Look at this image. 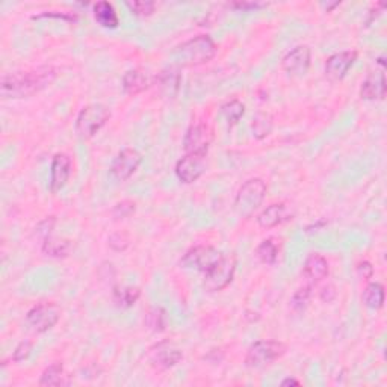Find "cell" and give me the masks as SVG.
Segmentation results:
<instances>
[{
  "label": "cell",
  "mask_w": 387,
  "mask_h": 387,
  "mask_svg": "<svg viewBox=\"0 0 387 387\" xmlns=\"http://www.w3.org/2000/svg\"><path fill=\"white\" fill-rule=\"evenodd\" d=\"M55 78L56 70L53 67L6 74L0 82V94L3 98H26L51 85Z\"/></svg>",
  "instance_id": "1"
},
{
  "label": "cell",
  "mask_w": 387,
  "mask_h": 387,
  "mask_svg": "<svg viewBox=\"0 0 387 387\" xmlns=\"http://www.w3.org/2000/svg\"><path fill=\"white\" fill-rule=\"evenodd\" d=\"M217 55V46L213 39L208 35H199L186 43L176 47L172 52V57L177 65L182 67H197L212 61Z\"/></svg>",
  "instance_id": "2"
},
{
  "label": "cell",
  "mask_w": 387,
  "mask_h": 387,
  "mask_svg": "<svg viewBox=\"0 0 387 387\" xmlns=\"http://www.w3.org/2000/svg\"><path fill=\"white\" fill-rule=\"evenodd\" d=\"M267 195V185L262 179H250L237 191L235 210L241 218H251Z\"/></svg>",
  "instance_id": "3"
},
{
  "label": "cell",
  "mask_w": 387,
  "mask_h": 387,
  "mask_svg": "<svg viewBox=\"0 0 387 387\" xmlns=\"http://www.w3.org/2000/svg\"><path fill=\"white\" fill-rule=\"evenodd\" d=\"M111 118V111L105 105H88L76 120V132L80 138H93Z\"/></svg>",
  "instance_id": "4"
},
{
  "label": "cell",
  "mask_w": 387,
  "mask_h": 387,
  "mask_svg": "<svg viewBox=\"0 0 387 387\" xmlns=\"http://www.w3.org/2000/svg\"><path fill=\"white\" fill-rule=\"evenodd\" d=\"M286 352V345L278 341H258L249 348L245 365L249 368H263L273 363Z\"/></svg>",
  "instance_id": "5"
},
{
  "label": "cell",
  "mask_w": 387,
  "mask_h": 387,
  "mask_svg": "<svg viewBox=\"0 0 387 387\" xmlns=\"http://www.w3.org/2000/svg\"><path fill=\"white\" fill-rule=\"evenodd\" d=\"M236 271V258L233 254L222 256V259L217 263L215 267L206 273L204 287L210 292H218L227 287L235 277Z\"/></svg>",
  "instance_id": "6"
},
{
  "label": "cell",
  "mask_w": 387,
  "mask_h": 387,
  "mask_svg": "<svg viewBox=\"0 0 387 387\" xmlns=\"http://www.w3.org/2000/svg\"><path fill=\"white\" fill-rule=\"evenodd\" d=\"M222 259L221 251L213 249L210 245H197L189 250L180 260V265L183 268H192L201 273H208L217 263Z\"/></svg>",
  "instance_id": "7"
},
{
  "label": "cell",
  "mask_w": 387,
  "mask_h": 387,
  "mask_svg": "<svg viewBox=\"0 0 387 387\" xmlns=\"http://www.w3.org/2000/svg\"><path fill=\"white\" fill-rule=\"evenodd\" d=\"M143 162V156L135 148H125L121 150L117 158L114 159L111 167V176L118 180V182H125L130 179L132 174L139 168Z\"/></svg>",
  "instance_id": "8"
},
{
  "label": "cell",
  "mask_w": 387,
  "mask_h": 387,
  "mask_svg": "<svg viewBox=\"0 0 387 387\" xmlns=\"http://www.w3.org/2000/svg\"><path fill=\"white\" fill-rule=\"evenodd\" d=\"M61 312L53 304H39L28 312V325L37 333H46L60 321Z\"/></svg>",
  "instance_id": "9"
},
{
  "label": "cell",
  "mask_w": 387,
  "mask_h": 387,
  "mask_svg": "<svg viewBox=\"0 0 387 387\" xmlns=\"http://www.w3.org/2000/svg\"><path fill=\"white\" fill-rule=\"evenodd\" d=\"M206 156L199 153H186L185 158L180 159L176 165V174L180 182L194 183L206 171Z\"/></svg>",
  "instance_id": "10"
},
{
  "label": "cell",
  "mask_w": 387,
  "mask_h": 387,
  "mask_svg": "<svg viewBox=\"0 0 387 387\" xmlns=\"http://www.w3.org/2000/svg\"><path fill=\"white\" fill-rule=\"evenodd\" d=\"M183 359V354L170 342H159L148 350V360L153 368L165 370L176 366Z\"/></svg>",
  "instance_id": "11"
},
{
  "label": "cell",
  "mask_w": 387,
  "mask_h": 387,
  "mask_svg": "<svg viewBox=\"0 0 387 387\" xmlns=\"http://www.w3.org/2000/svg\"><path fill=\"white\" fill-rule=\"evenodd\" d=\"M212 139H213V134L210 127L200 123V125H194L192 127H189V130L186 132L183 147L186 153L208 154Z\"/></svg>",
  "instance_id": "12"
},
{
  "label": "cell",
  "mask_w": 387,
  "mask_h": 387,
  "mask_svg": "<svg viewBox=\"0 0 387 387\" xmlns=\"http://www.w3.org/2000/svg\"><path fill=\"white\" fill-rule=\"evenodd\" d=\"M356 61H357V52L354 51L334 53L327 60L325 76L333 82L342 80L345 76H347L350 69Z\"/></svg>",
  "instance_id": "13"
},
{
  "label": "cell",
  "mask_w": 387,
  "mask_h": 387,
  "mask_svg": "<svg viewBox=\"0 0 387 387\" xmlns=\"http://www.w3.org/2000/svg\"><path fill=\"white\" fill-rule=\"evenodd\" d=\"M310 48L307 46L295 47L283 57V70L291 76H303L310 67Z\"/></svg>",
  "instance_id": "14"
},
{
  "label": "cell",
  "mask_w": 387,
  "mask_h": 387,
  "mask_svg": "<svg viewBox=\"0 0 387 387\" xmlns=\"http://www.w3.org/2000/svg\"><path fill=\"white\" fill-rule=\"evenodd\" d=\"M386 96L384 69L370 71L360 88V97L365 100H383Z\"/></svg>",
  "instance_id": "15"
},
{
  "label": "cell",
  "mask_w": 387,
  "mask_h": 387,
  "mask_svg": "<svg viewBox=\"0 0 387 387\" xmlns=\"http://www.w3.org/2000/svg\"><path fill=\"white\" fill-rule=\"evenodd\" d=\"M71 176V159L67 154H56L52 162L51 171V189L52 192H57L67 185Z\"/></svg>",
  "instance_id": "16"
},
{
  "label": "cell",
  "mask_w": 387,
  "mask_h": 387,
  "mask_svg": "<svg viewBox=\"0 0 387 387\" xmlns=\"http://www.w3.org/2000/svg\"><path fill=\"white\" fill-rule=\"evenodd\" d=\"M152 85H153V78L141 69L129 70L125 74V78H123V88H125V93L129 96L141 94Z\"/></svg>",
  "instance_id": "17"
},
{
  "label": "cell",
  "mask_w": 387,
  "mask_h": 387,
  "mask_svg": "<svg viewBox=\"0 0 387 387\" xmlns=\"http://www.w3.org/2000/svg\"><path fill=\"white\" fill-rule=\"evenodd\" d=\"M156 84H158L159 91L163 97L172 98V97H176V94L179 93L180 84H182V74H180L177 67L171 65V67L162 70L158 74V78H156Z\"/></svg>",
  "instance_id": "18"
},
{
  "label": "cell",
  "mask_w": 387,
  "mask_h": 387,
  "mask_svg": "<svg viewBox=\"0 0 387 387\" xmlns=\"http://www.w3.org/2000/svg\"><path fill=\"white\" fill-rule=\"evenodd\" d=\"M289 219H292V213L287 210V208L283 203H276L268 206V208L258 217L259 226L263 228L277 227Z\"/></svg>",
  "instance_id": "19"
},
{
  "label": "cell",
  "mask_w": 387,
  "mask_h": 387,
  "mask_svg": "<svg viewBox=\"0 0 387 387\" xmlns=\"http://www.w3.org/2000/svg\"><path fill=\"white\" fill-rule=\"evenodd\" d=\"M303 274L310 285H316L328 276V262L321 254H310L304 262Z\"/></svg>",
  "instance_id": "20"
},
{
  "label": "cell",
  "mask_w": 387,
  "mask_h": 387,
  "mask_svg": "<svg viewBox=\"0 0 387 387\" xmlns=\"http://www.w3.org/2000/svg\"><path fill=\"white\" fill-rule=\"evenodd\" d=\"M94 17L100 26L108 28V29L118 28V24H120L118 14H117V11H115L112 3H109V2H97L94 5Z\"/></svg>",
  "instance_id": "21"
},
{
  "label": "cell",
  "mask_w": 387,
  "mask_h": 387,
  "mask_svg": "<svg viewBox=\"0 0 387 387\" xmlns=\"http://www.w3.org/2000/svg\"><path fill=\"white\" fill-rule=\"evenodd\" d=\"M141 296V291L138 287L125 286V287H115L114 289V301L121 309H129L134 306Z\"/></svg>",
  "instance_id": "22"
},
{
  "label": "cell",
  "mask_w": 387,
  "mask_h": 387,
  "mask_svg": "<svg viewBox=\"0 0 387 387\" xmlns=\"http://www.w3.org/2000/svg\"><path fill=\"white\" fill-rule=\"evenodd\" d=\"M363 303L365 306L378 310L384 304V287L381 283H369L363 292Z\"/></svg>",
  "instance_id": "23"
},
{
  "label": "cell",
  "mask_w": 387,
  "mask_h": 387,
  "mask_svg": "<svg viewBox=\"0 0 387 387\" xmlns=\"http://www.w3.org/2000/svg\"><path fill=\"white\" fill-rule=\"evenodd\" d=\"M71 250V244L70 241H65V240H53L52 236L46 237L43 241V251L47 256H52V258H65Z\"/></svg>",
  "instance_id": "24"
},
{
  "label": "cell",
  "mask_w": 387,
  "mask_h": 387,
  "mask_svg": "<svg viewBox=\"0 0 387 387\" xmlns=\"http://www.w3.org/2000/svg\"><path fill=\"white\" fill-rule=\"evenodd\" d=\"M65 377L64 375V366L61 363H53L48 366L43 375H41V380L39 384L41 386H62V384H67L69 381H65Z\"/></svg>",
  "instance_id": "25"
},
{
  "label": "cell",
  "mask_w": 387,
  "mask_h": 387,
  "mask_svg": "<svg viewBox=\"0 0 387 387\" xmlns=\"http://www.w3.org/2000/svg\"><path fill=\"white\" fill-rule=\"evenodd\" d=\"M256 254L262 263H265V265H274L278 258V249L273 240H267L258 246Z\"/></svg>",
  "instance_id": "26"
},
{
  "label": "cell",
  "mask_w": 387,
  "mask_h": 387,
  "mask_svg": "<svg viewBox=\"0 0 387 387\" xmlns=\"http://www.w3.org/2000/svg\"><path fill=\"white\" fill-rule=\"evenodd\" d=\"M145 324L153 332H163V330H165V327H167L165 310L161 309V307L150 309V312H148L147 318H145Z\"/></svg>",
  "instance_id": "27"
},
{
  "label": "cell",
  "mask_w": 387,
  "mask_h": 387,
  "mask_svg": "<svg viewBox=\"0 0 387 387\" xmlns=\"http://www.w3.org/2000/svg\"><path fill=\"white\" fill-rule=\"evenodd\" d=\"M221 112L226 117V120L228 121V125L233 126L242 118V115L245 112V106L240 100H232V102H228V103L222 106Z\"/></svg>",
  "instance_id": "28"
},
{
  "label": "cell",
  "mask_w": 387,
  "mask_h": 387,
  "mask_svg": "<svg viewBox=\"0 0 387 387\" xmlns=\"http://www.w3.org/2000/svg\"><path fill=\"white\" fill-rule=\"evenodd\" d=\"M253 130H254V136L258 139L265 138L271 134L273 130V120L268 114H258V117L254 118L253 123Z\"/></svg>",
  "instance_id": "29"
},
{
  "label": "cell",
  "mask_w": 387,
  "mask_h": 387,
  "mask_svg": "<svg viewBox=\"0 0 387 387\" xmlns=\"http://www.w3.org/2000/svg\"><path fill=\"white\" fill-rule=\"evenodd\" d=\"M310 295H312V286H304V287H300L298 291H296L292 296V301H291V306L295 312H303L304 309L307 307V304H309V300H310Z\"/></svg>",
  "instance_id": "30"
},
{
  "label": "cell",
  "mask_w": 387,
  "mask_h": 387,
  "mask_svg": "<svg viewBox=\"0 0 387 387\" xmlns=\"http://www.w3.org/2000/svg\"><path fill=\"white\" fill-rule=\"evenodd\" d=\"M127 8L130 10L132 14L138 15V17H147V15H152L156 3L154 2H148V0H138V2H127L126 3Z\"/></svg>",
  "instance_id": "31"
},
{
  "label": "cell",
  "mask_w": 387,
  "mask_h": 387,
  "mask_svg": "<svg viewBox=\"0 0 387 387\" xmlns=\"http://www.w3.org/2000/svg\"><path fill=\"white\" fill-rule=\"evenodd\" d=\"M135 203H132V201H121L118 203L117 206H115L114 210H112V215L115 219H123V218H127L130 217L132 213L135 212Z\"/></svg>",
  "instance_id": "32"
},
{
  "label": "cell",
  "mask_w": 387,
  "mask_h": 387,
  "mask_svg": "<svg viewBox=\"0 0 387 387\" xmlns=\"http://www.w3.org/2000/svg\"><path fill=\"white\" fill-rule=\"evenodd\" d=\"M30 352H32V342L30 341H23L19 343V347L15 348L14 354H12V360L14 361H23V360H26L29 356H30Z\"/></svg>",
  "instance_id": "33"
},
{
  "label": "cell",
  "mask_w": 387,
  "mask_h": 387,
  "mask_svg": "<svg viewBox=\"0 0 387 387\" xmlns=\"http://www.w3.org/2000/svg\"><path fill=\"white\" fill-rule=\"evenodd\" d=\"M109 246L114 251H125L129 246V237L125 233H114L109 237Z\"/></svg>",
  "instance_id": "34"
},
{
  "label": "cell",
  "mask_w": 387,
  "mask_h": 387,
  "mask_svg": "<svg viewBox=\"0 0 387 387\" xmlns=\"http://www.w3.org/2000/svg\"><path fill=\"white\" fill-rule=\"evenodd\" d=\"M357 271H359L360 277H363L365 280H369L370 277L374 276V267L370 265L369 262H360L359 267H357Z\"/></svg>",
  "instance_id": "35"
},
{
  "label": "cell",
  "mask_w": 387,
  "mask_h": 387,
  "mask_svg": "<svg viewBox=\"0 0 387 387\" xmlns=\"http://www.w3.org/2000/svg\"><path fill=\"white\" fill-rule=\"evenodd\" d=\"M334 296H336V291H334V287L333 286H325L323 291H321V298H323L324 301L327 303H330L334 300Z\"/></svg>",
  "instance_id": "36"
},
{
  "label": "cell",
  "mask_w": 387,
  "mask_h": 387,
  "mask_svg": "<svg viewBox=\"0 0 387 387\" xmlns=\"http://www.w3.org/2000/svg\"><path fill=\"white\" fill-rule=\"evenodd\" d=\"M265 6V3H233L232 8H240V10H256V8Z\"/></svg>",
  "instance_id": "37"
},
{
  "label": "cell",
  "mask_w": 387,
  "mask_h": 387,
  "mask_svg": "<svg viewBox=\"0 0 387 387\" xmlns=\"http://www.w3.org/2000/svg\"><path fill=\"white\" fill-rule=\"evenodd\" d=\"M282 386H300V381L295 380V378H286L282 381Z\"/></svg>",
  "instance_id": "38"
}]
</instances>
